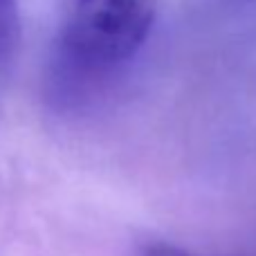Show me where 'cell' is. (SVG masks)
Returning <instances> with one entry per match:
<instances>
[{
	"instance_id": "cell-1",
	"label": "cell",
	"mask_w": 256,
	"mask_h": 256,
	"mask_svg": "<svg viewBox=\"0 0 256 256\" xmlns=\"http://www.w3.org/2000/svg\"><path fill=\"white\" fill-rule=\"evenodd\" d=\"M153 0H56L48 66L52 104H90L137 56L153 30Z\"/></svg>"
},
{
	"instance_id": "cell-2",
	"label": "cell",
	"mask_w": 256,
	"mask_h": 256,
	"mask_svg": "<svg viewBox=\"0 0 256 256\" xmlns=\"http://www.w3.org/2000/svg\"><path fill=\"white\" fill-rule=\"evenodd\" d=\"M18 9L16 0H0V79L7 72L18 48Z\"/></svg>"
},
{
	"instance_id": "cell-3",
	"label": "cell",
	"mask_w": 256,
	"mask_h": 256,
	"mask_svg": "<svg viewBox=\"0 0 256 256\" xmlns=\"http://www.w3.org/2000/svg\"><path fill=\"white\" fill-rule=\"evenodd\" d=\"M140 256H238V254H207V252H198V250L180 248V245H171V243H150L142 250Z\"/></svg>"
}]
</instances>
